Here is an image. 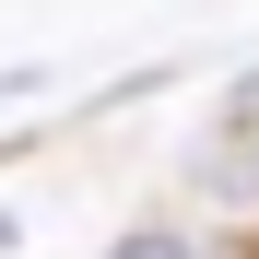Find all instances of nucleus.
<instances>
[{"instance_id":"f257e3e1","label":"nucleus","mask_w":259,"mask_h":259,"mask_svg":"<svg viewBox=\"0 0 259 259\" xmlns=\"http://www.w3.org/2000/svg\"><path fill=\"white\" fill-rule=\"evenodd\" d=\"M106 259H200V236H189V224H130Z\"/></svg>"}]
</instances>
